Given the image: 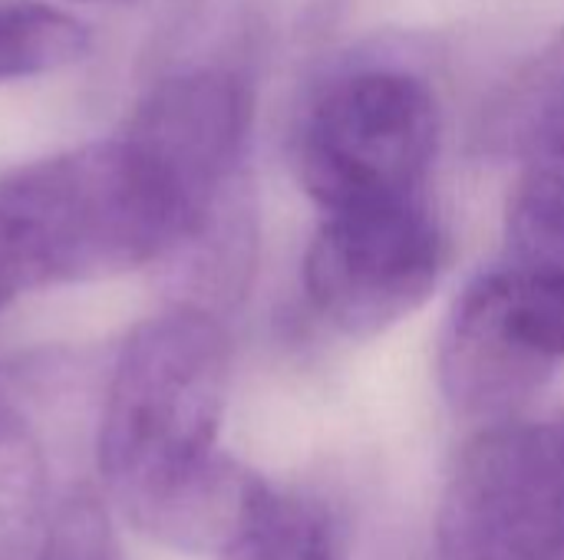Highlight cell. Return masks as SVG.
I'll return each mask as SVG.
<instances>
[{"instance_id":"obj_1","label":"cell","mask_w":564,"mask_h":560,"mask_svg":"<svg viewBox=\"0 0 564 560\" xmlns=\"http://www.w3.org/2000/svg\"><path fill=\"white\" fill-rule=\"evenodd\" d=\"M231 340L218 314L169 304L122 340L99 409V492L139 535L221 558L268 482L218 449Z\"/></svg>"},{"instance_id":"obj_2","label":"cell","mask_w":564,"mask_h":560,"mask_svg":"<svg viewBox=\"0 0 564 560\" xmlns=\"http://www.w3.org/2000/svg\"><path fill=\"white\" fill-rule=\"evenodd\" d=\"M182 211L126 135L96 139L0 175V310L20 297L155 267Z\"/></svg>"},{"instance_id":"obj_3","label":"cell","mask_w":564,"mask_h":560,"mask_svg":"<svg viewBox=\"0 0 564 560\" xmlns=\"http://www.w3.org/2000/svg\"><path fill=\"white\" fill-rule=\"evenodd\" d=\"M440 145V102L403 66H357L317 86L294 129V168L330 215L423 198Z\"/></svg>"},{"instance_id":"obj_4","label":"cell","mask_w":564,"mask_h":560,"mask_svg":"<svg viewBox=\"0 0 564 560\" xmlns=\"http://www.w3.org/2000/svg\"><path fill=\"white\" fill-rule=\"evenodd\" d=\"M436 560H564V422H492L459 452Z\"/></svg>"},{"instance_id":"obj_5","label":"cell","mask_w":564,"mask_h":560,"mask_svg":"<svg viewBox=\"0 0 564 560\" xmlns=\"http://www.w3.org/2000/svg\"><path fill=\"white\" fill-rule=\"evenodd\" d=\"M446 241L423 198L330 211L304 254L311 310L350 340L416 314L440 284Z\"/></svg>"},{"instance_id":"obj_6","label":"cell","mask_w":564,"mask_h":560,"mask_svg":"<svg viewBox=\"0 0 564 560\" xmlns=\"http://www.w3.org/2000/svg\"><path fill=\"white\" fill-rule=\"evenodd\" d=\"M251 125L254 89L231 66L178 69L135 102L122 135L172 191L182 238L248 178Z\"/></svg>"},{"instance_id":"obj_7","label":"cell","mask_w":564,"mask_h":560,"mask_svg":"<svg viewBox=\"0 0 564 560\" xmlns=\"http://www.w3.org/2000/svg\"><path fill=\"white\" fill-rule=\"evenodd\" d=\"M440 386L446 403L486 426L516 419L555 366L529 353L506 327L492 287V274L476 277L456 300L440 340Z\"/></svg>"},{"instance_id":"obj_8","label":"cell","mask_w":564,"mask_h":560,"mask_svg":"<svg viewBox=\"0 0 564 560\" xmlns=\"http://www.w3.org/2000/svg\"><path fill=\"white\" fill-rule=\"evenodd\" d=\"M254 264L258 201L248 175L155 267L162 271L169 304L202 307L221 317L245 300Z\"/></svg>"},{"instance_id":"obj_9","label":"cell","mask_w":564,"mask_h":560,"mask_svg":"<svg viewBox=\"0 0 564 560\" xmlns=\"http://www.w3.org/2000/svg\"><path fill=\"white\" fill-rule=\"evenodd\" d=\"M489 139L564 168V30L506 86L489 116Z\"/></svg>"},{"instance_id":"obj_10","label":"cell","mask_w":564,"mask_h":560,"mask_svg":"<svg viewBox=\"0 0 564 560\" xmlns=\"http://www.w3.org/2000/svg\"><path fill=\"white\" fill-rule=\"evenodd\" d=\"M50 515V475L40 439L0 399V560H40Z\"/></svg>"},{"instance_id":"obj_11","label":"cell","mask_w":564,"mask_h":560,"mask_svg":"<svg viewBox=\"0 0 564 560\" xmlns=\"http://www.w3.org/2000/svg\"><path fill=\"white\" fill-rule=\"evenodd\" d=\"M93 30L43 0H0V83L36 79L83 63Z\"/></svg>"},{"instance_id":"obj_12","label":"cell","mask_w":564,"mask_h":560,"mask_svg":"<svg viewBox=\"0 0 564 560\" xmlns=\"http://www.w3.org/2000/svg\"><path fill=\"white\" fill-rule=\"evenodd\" d=\"M221 560H344L330 515L301 495L264 488L261 502Z\"/></svg>"},{"instance_id":"obj_13","label":"cell","mask_w":564,"mask_h":560,"mask_svg":"<svg viewBox=\"0 0 564 560\" xmlns=\"http://www.w3.org/2000/svg\"><path fill=\"white\" fill-rule=\"evenodd\" d=\"M499 314L512 337L539 360H564V271L516 264L492 271Z\"/></svg>"},{"instance_id":"obj_14","label":"cell","mask_w":564,"mask_h":560,"mask_svg":"<svg viewBox=\"0 0 564 560\" xmlns=\"http://www.w3.org/2000/svg\"><path fill=\"white\" fill-rule=\"evenodd\" d=\"M506 224L516 264L564 271V168H532L512 191Z\"/></svg>"},{"instance_id":"obj_15","label":"cell","mask_w":564,"mask_h":560,"mask_svg":"<svg viewBox=\"0 0 564 560\" xmlns=\"http://www.w3.org/2000/svg\"><path fill=\"white\" fill-rule=\"evenodd\" d=\"M40 560H122L109 502L99 488L79 485L53 505Z\"/></svg>"},{"instance_id":"obj_16","label":"cell","mask_w":564,"mask_h":560,"mask_svg":"<svg viewBox=\"0 0 564 560\" xmlns=\"http://www.w3.org/2000/svg\"><path fill=\"white\" fill-rule=\"evenodd\" d=\"M89 3H192V0H89Z\"/></svg>"},{"instance_id":"obj_17","label":"cell","mask_w":564,"mask_h":560,"mask_svg":"<svg viewBox=\"0 0 564 560\" xmlns=\"http://www.w3.org/2000/svg\"><path fill=\"white\" fill-rule=\"evenodd\" d=\"M562 422H564V416H562Z\"/></svg>"}]
</instances>
